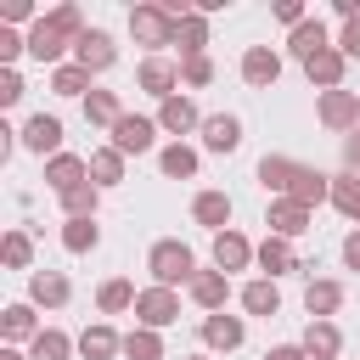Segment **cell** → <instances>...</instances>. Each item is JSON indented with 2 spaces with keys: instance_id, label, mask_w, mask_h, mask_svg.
<instances>
[{
  "instance_id": "obj_1",
  "label": "cell",
  "mask_w": 360,
  "mask_h": 360,
  "mask_svg": "<svg viewBox=\"0 0 360 360\" xmlns=\"http://www.w3.org/2000/svg\"><path fill=\"white\" fill-rule=\"evenodd\" d=\"M158 276L163 282H174V276H186V270H192V259H186V248H158Z\"/></svg>"
},
{
  "instance_id": "obj_2",
  "label": "cell",
  "mask_w": 360,
  "mask_h": 360,
  "mask_svg": "<svg viewBox=\"0 0 360 360\" xmlns=\"http://www.w3.org/2000/svg\"><path fill=\"white\" fill-rule=\"evenodd\" d=\"M57 141H62V124H57V118H34V124H28V147H34V152L57 147Z\"/></svg>"
},
{
  "instance_id": "obj_3",
  "label": "cell",
  "mask_w": 360,
  "mask_h": 360,
  "mask_svg": "<svg viewBox=\"0 0 360 360\" xmlns=\"http://www.w3.org/2000/svg\"><path fill=\"white\" fill-rule=\"evenodd\" d=\"M152 141V124H141V118H124L118 124V147H135V152H141Z\"/></svg>"
},
{
  "instance_id": "obj_4",
  "label": "cell",
  "mask_w": 360,
  "mask_h": 360,
  "mask_svg": "<svg viewBox=\"0 0 360 360\" xmlns=\"http://www.w3.org/2000/svg\"><path fill=\"white\" fill-rule=\"evenodd\" d=\"M208 147H237V124L231 118H208Z\"/></svg>"
},
{
  "instance_id": "obj_5",
  "label": "cell",
  "mask_w": 360,
  "mask_h": 360,
  "mask_svg": "<svg viewBox=\"0 0 360 360\" xmlns=\"http://www.w3.org/2000/svg\"><path fill=\"white\" fill-rule=\"evenodd\" d=\"M248 79H276V57L253 51V57H248Z\"/></svg>"
},
{
  "instance_id": "obj_6",
  "label": "cell",
  "mask_w": 360,
  "mask_h": 360,
  "mask_svg": "<svg viewBox=\"0 0 360 360\" xmlns=\"http://www.w3.org/2000/svg\"><path fill=\"white\" fill-rule=\"evenodd\" d=\"M34 360H62V338H57V332H45V338L34 343Z\"/></svg>"
},
{
  "instance_id": "obj_7",
  "label": "cell",
  "mask_w": 360,
  "mask_h": 360,
  "mask_svg": "<svg viewBox=\"0 0 360 360\" xmlns=\"http://www.w3.org/2000/svg\"><path fill=\"white\" fill-rule=\"evenodd\" d=\"M107 57H113V51H107V39H102V34H90V39H84V62H96V68H102Z\"/></svg>"
},
{
  "instance_id": "obj_8",
  "label": "cell",
  "mask_w": 360,
  "mask_h": 360,
  "mask_svg": "<svg viewBox=\"0 0 360 360\" xmlns=\"http://www.w3.org/2000/svg\"><path fill=\"white\" fill-rule=\"evenodd\" d=\"M163 169H169V174H192V152H180V147H174V152L163 158Z\"/></svg>"
},
{
  "instance_id": "obj_9",
  "label": "cell",
  "mask_w": 360,
  "mask_h": 360,
  "mask_svg": "<svg viewBox=\"0 0 360 360\" xmlns=\"http://www.w3.org/2000/svg\"><path fill=\"white\" fill-rule=\"evenodd\" d=\"M208 338H214V343H237L242 332H237V321H214V327H208Z\"/></svg>"
},
{
  "instance_id": "obj_10",
  "label": "cell",
  "mask_w": 360,
  "mask_h": 360,
  "mask_svg": "<svg viewBox=\"0 0 360 360\" xmlns=\"http://www.w3.org/2000/svg\"><path fill=\"white\" fill-rule=\"evenodd\" d=\"M163 118L180 129V124H192V107H186V102H169V113H163Z\"/></svg>"
},
{
  "instance_id": "obj_11",
  "label": "cell",
  "mask_w": 360,
  "mask_h": 360,
  "mask_svg": "<svg viewBox=\"0 0 360 360\" xmlns=\"http://www.w3.org/2000/svg\"><path fill=\"white\" fill-rule=\"evenodd\" d=\"M107 349H113L107 332H90V338H84V354H107Z\"/></svg>"
},
{
  "instance_id": "obj_12",
  "label": "cell",
  "mask_w": 360,
  "mask_h": 360,
  "mask_svg": "<svg viewBox=\"0 0 360 360\" xmlns=\"http://www.w3.org/2000/svg\"><path fill=\"white\" fill-rule=\"evenodd\" d=\"M248 304H253V309H276V293H270V287H253Z\"/></svg>"
},
{
  "instance_id": "obj_13",
  "label": "cell",
  "mask_w": 360,
  "mask_h": 360,
  "mask_svg": "<svg viewBox=\"0 0 360 360\" xmlns=\"http://www.w3.org/2000/svg\"><path fill=\"white\" fill-rule=\"evenodd\" d=\"M197 214H203V219H225V203H219V197H203Z\"/></svg>"
},
{
  "instance_id": "obj_14",
  "label": "cell",
  "mask_w": 360,
  "mask_h": 360,
  "mask_svg": "<svg viewBox=\"0 0 360 360\" xmlns=\"http://www.w3.org/2000/svg\"><path fill=\"white\" fill-rule=\"evenodd\" d=\"M242 259V242H219V264H237Z\"/></svg>"
},
{
  "instance_id": "obj_15",
  "label": "cell",
  "mask_w": 360,
  "mask_h": 360,
  "mask_svg": "<svg viewBox=\"0 0 360 360\" xmlns=\"http://www.w3.org/2000/svg\"><path fill=\"white\" fill-rule=\"evenodd\" d=\"M79 180V163H57V186H73Z\"/></svg>"
},
{
  "instance_id": "obj_16",
  "label": "cell",
  "mask_w": 360,
  "mask_h": 360,
  "mask_svg": "<svg viewBox=\"0 0 360 360\" xmlns=\"http://www.w3.org/2000/svg\"><path fill=\"white\" fill-rule=\"evenodd\" d=\"M332 298H338V293H332V287H309V309H315V304H321V309H327V304H332Z\"/></svg>"
},
{
  "instance_id": "obj_17",
  "label": "cell",
  "mask_w": 360,
  "mask_h": 360,
  "mask_svg": "<svg viewBox=\"0 0 360 360\" xmlns=\"http://www.w3.org/2000/svg\"><path fill=\"white\" fill-rule=\"evenodd\" d=\"M147 315L152 321H169V298H147Z\"/></svg>"
},
{
  "instance_id": "obj_18",
  "label": "cell",
  "mask_w": 360,
  "mask_h": 360,
  "mask_svg": "<svg viewBox=\"0 0 360 360\" xmlns=\"http://www.w3.org/2000/svg\"><path fill=\"white\" fill-rule=\"evenodd\" d=\"M349 51H360V23H354V28H349Z\"/></svg>"
},
{
  "instance_id": "obj_19",
  "label": "cell",
  "mask_w": 360,
  "mask_h": 360,
  "mask_svg": "<svg viewBox=\"0 0 360 360\" xmlns=\"http://www.w3.org/2000/svg\"><path fill=\"white\" fill-rule=\"evenodd\" d=\"M349 259H354V264H360V237H354V242H349Z\"/></svg>"
},
{
  "instance_id": "obj_20",
  "label": "cell",
  "mask_w": 360,
  "mask_h": 360,
  "mask_svg": "<svg viewBox=\"0 0 360 360\" xmlns=\"http://www.w3.org/2000/svg\"><path fill=\"white\" fill-rule=\"evenodd\" d=\"M270 360H298V354H293V349H282V354H270Z\"/></svg>"
}]
</instances>
